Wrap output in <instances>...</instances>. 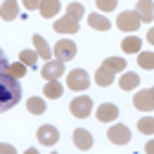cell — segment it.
<instances>
[{"label":"cell","instance_id":"6da1fadb","mask_svg":"<svg viewBox=\"0 0 154 154\" xmlns=\"http://www.w3.org/2000/svg\"><path fill=\"white\" fill-rule=\"evenodd\" d=\"M21 97V85L17 78H12L7 71L0 74V112H7L19 104Z\"/></svg>","mask_w":154,"mask_h":154},{"label":"cell","instance_id":"7a4b0ae2","mask_svg":"<svg viewBox=\"0 0 154 154\" xmlns=\"http://www.w3.org/2000/svg\"><path fill=\"white\" fill-rule=\"evenodd\" d=\"M83 17V5L81 2H69V7H66V14L57 19L52 24V29L57 31V33H76L78 31V19Z\"/></svg>","mask_w":154,"mask_h":154},{"label":"cell","instance_id":"3957f363","mask_svg":"<svg viewBox=\"0 0 154 154\" xmlns=\"http://www.w3.org/2000/svg\"><path fill=\"white\" fill-rule=\"evenodd\" d=\"M69 109H71V114L76 116V119H85V116H90V109H93V100H90L88 95L74 97V100H71V104H69Z\"/></svg>","mask_w":154,"mask_h":154},{"label":"cell","instance_id":"277c9868","mask_svg":"<svg viewBox=\"0 0 154 154\" xmlns=\"http://www.w3.org/2000/svg\"><path fill=\"white\" fill-rule=\"evenodd\" d=\"M140 24H142V21H140V17L135 14L133 10L121 12V14H119V19H116V26H119L121 31H128V33H131V31H137V29H140Z\"/></svg>","mask_w":154,"mask_h":154},{"label":"cell","instance_id":"5b68a950","mask_svg":"<svg viewBox=\"0 0 154 154\" xmlns=\"http://www.w3.org/2000/svg\"><path fill=\"white\" fill-rule=\"evenodd\" d=\"M66 85L71 88V90H85L88 85H90V78H88V74L83 71V69H74L71 74H69V78H66Z\"/></svg>","mask_w":154,"mask_h":154},{"label":"cell","instance_id":"8992f818","mask_svg":"<svg viewBox=\"0 0 154 154\" xmlns=\"http://www.w3.org/2000/svg\"><path fill=\"white\" fill-rule=\"evenodd\" d=\"M55 57L59 62H69V59L76 57V43L74 40H59L55 45Z\"/></svg>","mask_w":154,"mask_h":154},{"label":"cell","instance_id":"52a82bcc","mask_svg":"<svg viewBox=\"0 0 154 154\" xmlns=\"http://www.w3.org/2000/svg\"><path fill=\"white\" fill-rule=\"evenodd\" d=\"M36 137H38L40 145H48V147H50V145H57V140H59V131L55 128V126L45 123V126H40V128H38Z\"/></svg>","mask_w":154,"mask_h":154},{"label":"cell","instance_id":"ba28073f","mask_svg":"<svg viewBox=\"0 0 154 154\" xmlns=\"http://www.w3.org/2000/svg\"><path fill=\"white\" fill-rule=\"evenodd\" d=\"M133 104L140 112H152L154 109V90H140L133 97Z\"/></svg>","mask_w":154,"mask_h":154},{"label":"cell","instance_id":"9c48e42d","mask_svg":"<svg viewBox=\"0 0 154 154\" xmlns=\"http://www.w3.org/2000/svg\"><path fill=\"white\" fill-rule=\"evenodd\" d=\"M40 74H43V78H48V81H57L64 74V62H59V59L45 62V66L40 69Z\"/></svg>","mask_w":154,"mask_h":154},{"label":"cell","instance_id":"30bf717a","mask_svg":"<svg viewBox=\"0 0 154 154\" xmlns=\"http://www.w3.org/2000/svg\"><path fill=\"white\" fill-rule=\"evenodd\" d=\"M107 137H109L114 145H126V142H131V131L119 123V126H112V128H109Z\"/></svg>","mask_w":154,"mask_h":154},{"label":"cell","instance_id":"8fae6325","mask_svg":"<svg viewBox=\"0 0 154 154\" xmlns=\"http://www.w3.org/2000/svg\"><path fill=\"white\" fill-rule=\"evenodd\" d=\"M74 145L78 149H90L93 147V135L88 133L85 128H76L74 131Z\"/></svg>","mask_w":154,"mask_h":154},{"label":"cell","instance_id":"7c38bea8","mask_svg":"<svg viewBox=\"0 0 154 154\" xmlns=\"http://www.w3.org/2000/svg\"><path fill=\"white\" fill-rule=\"evenodd\" d=\"M116 116H119V107L112 104V102H104V104L97 107V119L100 121H114Z\"/></svg>","mask_w":154,"mask_h":154},{"label":"cell","instance_id":"4fadbf2b","mask_svg":"<svg viewBox=\"0 0 154 154\" xmlns=\"http://www.w3.org/2000/svg\"><path fill=\"white\" fill-rule=\"evenodd\" d=\"M17 14H19V2H14V0L2 2V7H0V19L12 21V19H17Z\"/></svg>","mask_w":154,"mask_h":154},{"label":"cell","instance_id":"5bb4252c","mask_svg":"<svg viewBox=\"0 0 154 154\" xmlns=\"http://www.w3.org/2000/svg\"><path fill=\"white\" fill-rule=\"evenodd\" d=\"M59 7H62L59 0H43V2H40V14H43L45 19H52L59 12Z\"/></svg>","mask_w":154,"mask_h":154},{"label":"cell","instance_id":"9a60e30c","mask_svg":"<svg viewBox=\"0 0 154 154\" xmlns=\"http://www.w3.org/2000/svg\"><path fill=\"white\" fill-rule=\"evenodd\" d=\"M88 24H90V29H97V31H109L112 29V21L102 14H95V12L88 17Z\"/></svg>","mask_w":154,"mask_h":154},{"label":"cell","instance_id":"2e32d148","mask_svg":"<svg viewBox=\"0 0 154 154\" xmlns=\"http://www.w3.org/2000/svg\"><path fill=\"white\" fill-rule=\"evenodd\" d=\"M119 85H121V90H133V88L140 85V76L133 74V71H126V74L121 76V81H119Z\"/></svg>","mask_w":154,"mask_h":154},{"label":"cell","instance_id":"e0dca14e","mask_svg":"<svg viewBox=\"0 0 154 154\" xmlns=\"http://www.w3.org/2000/svg\"><path fill=\"white\" fill-rule=\"evenodd\" d=\"M135 14L140 17V21H152V14H154L152 2H149V0H140V2H137V10H135Z\"/></svg>","mask_w":154,"mask_h":154},{"label":"cell","instance_id":"ac0fdd59","mask_svg":"<svg viewBox=\"0 0 154 154\" xmlns=\"http://www.w3.org/2000/svg\"><path fill=\"white\" fill-rule=\"evenodd\" d=\"M102 66L109 69L112 74H116V71H123V69H126V59H121V57H107L104 62H102Z\"/></svg>","mask_w":154,"mask_h":154},{"label":"cell","instance_id":"d6986e66","mask_svg":"<svg viewBox=\"0 0 154 154\" xmlns=\"http://www.w3.org/2000/svg\"><path fill=\"white\" fill-rule=\"evenodd\" d=\"M62 90H64V88L59 85V81H48L43 93H45V97H50V100H59V97H62Z\"/></svg>","mask_w":154,"mask_h":154},{"label":"cell","instance_id":"ffe728a7","mask_svg":"<svg viewBox=\"0 0 154 154\" xmlns=\"http://www.w3.org/2000/svg\"><path fill=\"white\" fill-rule=\"evenodd\" d=\"M95 83H97V85H112V83H114V74H112L109 69L100 66L97 74H95Z\"/></svg>","mask_w":154,"mask_h":154},{"label":"cell","instance_id":"44dd1931","mask_svg":"<svg viewBox=\"0 0 154 154\" xmlns=\"http://www.w3.org/2000/svg\"><path fill=\"white\" fill-rule=\"evenodd\" d=\"M26 109L31 112V114H43L45 112V100L43 97H29V102H26Z\"/></svg>","mask_w":154,"mask_h":154},{"label":"cell","instance_id":"7402d4cb","mask_svg":"<svg viewBox=\"0 0 154 154\" xmlns=\"http://www.w3.org/2000/svg\"><path fill=\"white\" fill-rule=\"evenodd\" d=\"M33 45H36V50H38L40 59H50V48H48V43H45V38H43L40 33L33 36Z\"/></svg>","mask_w":154,"mask_h":154},{"label":"cell","instance_id":"603a6c76","mask_svg":"<svg viewBox=\"0 0 154 154\" xmlns=\"http://www.w3.org/2000/svg\"><path fill=\"white\" fill-rule=\"evenodd\" d=\"M140 43H142V40L137 38V36H128V38H123L121 48H123V52H137V50H140Z\"/></svg>","mask_w":154,"mask_h":154},{"label":"cell","instance_id":"cb8c5ba5","mask_svg":"<svg viewBox=\"0 0 154 154\" xmlns=\"http://www.w3.org/2000/svg\"><path fill=\"white\" fill-rule=\"evenodd\" d=\"M19 62L24 66H38V55L31 50H24V52H19Z\"/></svg>","mask_w":154,"mask_h":154},{"label":"cell","instance_id":"d4e9b609","mask_svg":"<svg viewBox=\"0 0 154 154\" xmlns=\"http://www.w3.org/2000/svg\"><path fill=\"white\" fill-rule=\"evenodd\" d=\"M137 128H140L145 135H152L154 133V119L152 116H142V119L137 121Z\"/></svg>","mask_w":154,"mask_h":154},{"label":"cell","instance_id":"484cf974","mask_svg":"<svg viewBox=\"0 0 154 154\" xmlns=\"http://www.w3.org/2000/svg\"><path fill=\"white\" fill-rule=\"evenodd\" d=\"M7 74H10L12 78H17V81H19V78L26 74V66H24L21 62H14V64H10V66H7Z\"/></svg>","mask_w":154,"mask_h":154},{"label":"cell","instance_id":"4316f807","mask_svg":"<svg viewBox=\"0 0 154 154\" xmlns=\"http://www.w3.org/2000/svg\"><path fill=\"white\" fill-rule=\"evenodd\" d=\"M137 64H140L142 69H154V55H152V52H140Z\"/></svg>","mask_w":154,"mask_h":154},{"label":"cell","instance_id":"83f0119b","mask_svg":"<svg viewBox=\"0 0 154 154\" xmlns=\"http://www.w3.org/2000/svg\"><path fill=\"white\" fill-rule=\"evenodd\" d=\"M97 7H100L102 12H109V10L116 7V0H97Z\"/></svg>","mask_w":154,"mask_h":154},{"label":"cell","instance_id":"f1b7e54d","mask_svg":"<svg viewBox=\"0 0 154 154\" xmlns=\"http://www.w3.org/2000/svg\"><path fill=\"white\" fill-rule=\"evenodd\" d=\"M7 66H10V62H7V57H5V52L0 50V74H5Z\"/></svg>","mask_w":154,"mask_h":154},{"label":"cell","instance_id":"f546056e","mask_svg":"<svg viewBox=\"0 0 154 154\" xmlns=\"http://www.w3.org/2000/svg\"><path fill=\"white\" fill-rule=\"evenodd\" d=\"M0 154H17V149L12 145H0Z\"/></svg>","mask_w":154,"mask_h":154},{"label":"cell","instance_id":"4dcf8cb0","mask_svg":"<svg viewBox=\"0 0 154 154\" xmlns=\"http://www.w3.org/2000/svg\"><path fill=\"white\" fill-rule=\"evenodd\" d=\"M24 7H26V10H38L40 2H36V0H24Z\"/></svg>","mask_w":154,"mask_h":154},{"label":"cell","instance_id":"1f68e13d","mask_svg":"<svg viewBox=\"0 0 154 154\" xmlns=\"http://www.w3.org/2000/svg\"><path fill=\"white\" fill-rule=\"evenodd\" d=\"M145 152H147V154H154V140H152V142H147V145H145Z\"/></svg>","mask_w":154,"mask_h":154},{"label":"cell","instance_id":"d6a6232c","mask_svg":"<svg viewBox=\"0 0 154 154\" xmlns=\"http://www.w3.org/2000/svg\"><path fill=\"white\" fill-rule=\"evenodd\" d=\"M147 40H149V43H154V29H149V31H147Z\"/></svg>","mask_w":154,"mask_h":154},{"label":"cell","instance_id":"836d02e7","mask_svg":"<svg viewBox=\"0 0 154 154\" xmlns=\"http://www.w3.org/2000/svg\"><path fill=\"white\" fill-rule=\"evenodd\" d=\"M24 154H38V149H36V147H29V149H26Z\"/></svg>","mask_w":154,"mask_h":154},{"label":"cell","instance_id":"e575fe53","mask_svg":"<svg viewBox=\"0 0 154 154\" xmlns=\"http://www.w3.org/2000/svg\"><path fill=\"white\" fill-rule=\"evenodd\" d=\"M52 154H57V152H52Z\"/></svg>","mask_w":154,"mask_h":154}]
</instances>
